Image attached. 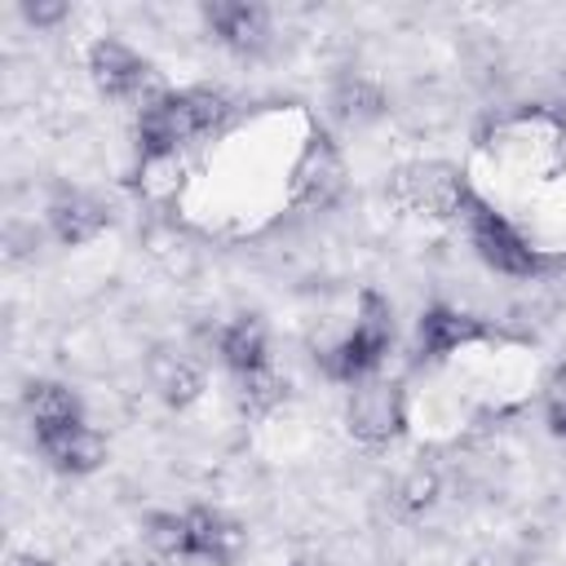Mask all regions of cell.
I'll list each match as a JSON object with an SVG mask.
<instances>
[{
	"mask_svg": "<svg viewBox=\"0 0 566 566\" xmlns=\"http://www.w3.org/2000/svg\"><path fill=\"white\" fill-rule=\"evenodd\" d=\"M230 102L217 88H164L155 102L137 106V150L142 159H177L186 142L208 137L226 119Z\"/></svg>",
	"mask_w": 566,
	"mask_h": 566,
	"instance_id": "cell-1",
	"label": "cell"
},
{
	"mask_svg": "<svg viewBox=\"0 0 566 566\" xmlns=\"http://www.w3.org/2000/svg\"><path fill=\"white\" fill-rule=\"evenodd\" d=\"M389 345H394V310H389V301H385L380 292L367 287V292L358 296L354 327H349L336 345L318 349V363H323V371H327L332 380L358 385L363 376H376V367L385 363Z\"/></svg>",
	"mask_w": 566,
	"mask_h": 566,
	"instance_id": "cell-2",
	"label": "cell"
},
{
	"mask_svg": "<svg viewBox=\"0 0 566 566\" xmlns=\"http://www.w3.org/2000/svg\"><path fill=\"white\" fill-rule=\"evenodd\" d=\"M464 226H469V243H473L478 261H482L491 274H500V279H539V274L548 270V256H539V252L522 239V230H517L509 217H500L491 203L469 199Z\"/></svg>",
	"mask_w": 566,
	"mask_h": 566,
	"instance_id": "cell-3",
	"label": "cell"
},
{
	"mask_svg": "<svg viewBox=\"0 0 566 566\" xmlns=\"http://www.w3.org/2000/svg\"><path fill=\"white\" fill-rule=\"evenodd\" d=\"M389 199L416 217H464L473 190L460 168L442 159H416L389 177Z\"/></svg>",
	"mask_w": 566,
	"mask_h": 566,
	"instance_id": "cell-4",
	"label": "cell"
},
{
	"mask_svg": "<svg viewBox=\"0 0 566 566\" xmlns=\"http://www.w3.org/2000/svg\"><path fill=\"white\" fill-rule=\"evenodd\" d=\"M88 80L111 102H142L146 106V102H155L164 93L159 80H155V66L133 44H124L115 35L93 40V49H88Z\"/></svg>",
	"mask_w": 566,
	"mask_h": 566,
	"instance_id": "cell-5",
	"label": "cell"
},
{
	"mask_svg": "<svg viewBox=\"0 0 566 566\" xmlns=\"http://www.w3.org/2000/svg\"><path fill=\"white\" fill-rule=\"evenodd\" d=\"M340 190H345V159L323 128H310V137L287 172V199L301 212H323L340 199Z\"/></svg>",
	"mask_w": 566,
	"mask_h": 566,
	"instance_id": "cell-6",
	"label": "cell"
},
{
	"mask_svg": "<svg viewBox=\"0 0 566 566\" xmlns=\"http://www.w3.org/2000/svg\"><path fill=\"white\" fill-rule=\"evenodd\" d=\"M345 424L363 447H389L407 429V398L402 385L389 376H363L349 394Z\"/></svg>",
	"mask_w": 566,
	"mask_h": 566,
	"instance_id": "cell-7",
	"label": "cell"
},
{
	"mask_svg": "<svg viewBox=\"0 0 566 566\" xmlns=\"http://www.w3.org/2000/svg\"><path fill=\"white\" fill-rule=\"evenodd\" d=\"M482 336H486V323L478 314H464L460 305H429L416 323V354L420 363H433L464 345H478Z\"/></svg>",
	"mask_w": 566,
	"mask_h": 566,
	"instance_id": "cell-8",
	"label": "cell"
},
{
	"mask_svg": "<svg viewBox=\"0 0 566 566\" xmlns=\"http://www.w3.org/2000/svg\"><path fill=\"white\" fill-rule=\"evenodd\" d=\"M35 447H40V455H44L57 473H71V478H84V473L102 469V460H106V438H102V429L88 424V420H75V424L35 433Z\"/></svg>",
	"mask_w": 566,
	"mask_h": 566,
	"instance_id": "cell-9",
	"label": "cell"
},
{
	"mask_svg": "<svg viewBox=\"0 0 566 566\" xmlns=\"http://www.w3.org/2000/svg\"><path fill=\"white\" fill-rule=\"evenodd\" d=\"M208 31L234 49V53H261L270 44V13L261 4H243V0H212L203 9Z\"/></svg>",
	"mask_w": 566,
	"mask_h": 566,
	"instance_id": "cell-10",
	"label": "cell"
},
{
	"mask_svg": "<svg viewBox=\"0 0 566 566\" xmlns=\"http://www.w3.org/2000/svg\"><path fill=\"white\" fill-rule=\"evenodd\" d=\"M186 535H190V562H208V566H230L243 548L239 522H230L221 509H190Z\"/></svg>",
	"mask_w": 566,
	"mask_h": 566,
	"instance_id": "cell-11",
	"label": "cell"
},
{
	"mask_svg": "<svg viewBox=\"0 0 566 566\" xmlns=\"http://www.w3.org/2000/svg\"><path fill=\"white\" fill-rule=\"evenodd\" d=\"M44 217H49L53 239L66 243V248H80V243L97 239V234L106 230V221H111V212H106L93 195H84V190H62V195L49 203Z\"/></svg>",
	"mask_w": 566,
	"mask_h": 566,
	"instance_id": "cell-12",
	"label": "cell"
},
{
	"mask_svg": "<svg viewBox=\"0 0 566 566\" xmlns=\"http://www.w3.org/2000/svg\"><path fill=\"white\" fill-rule=\"evenodd\" d=\"M22 407H27L31 433H49V429H62V424L84 420L80 394L66 389V385H57V380H31L27 394H22Z\"/></svg>",
	"mask_w": 566,
	"mask_h": 566,
	"instance_id": "cell-13",
	"label": "cell"
},
{
	"mask_svg": "<svg viewBox=\"0 0 566 566\" xmlns=\"http://www.w3.org/2000/svg\"><path fill=\"white\" fill-rule=\"evenodd\" d=\"M217 354H221V363H226L234 376H248V371L270 367V358H265V327H261L252 314L230 318V323L217 332Z\"/></svg>",
	"mask_w": 566,
	"mask_h": 566,
	"instance_id": "cell-14",
	"label": "cell"
},
{
	"mask_svg": "<svg viewBox=\"0 0 566 566\" xmlns=\"http://www.w3.org/2000/svg\"><path fill=\"white\" fill-rule=\"evenodd\" d=\"M142 553L155 566H177L190 562V535H186V513H155L142 531Z\"/></svg>",
	"mask_w": 566,
	"mask_h": 566,
	"instance_id": "cell-15",
	"label": "cell"
},
{
	"mask_svg": "<svg viewBox=\"0 0 566 566\" xmlns=\"http://www.w3.org/2000/svg\"><path fill=\"white\" fill-rule=\"evenodd\" d=\"M150 380H155V389H159V398H164L168 407H190V402L199 398V389H203L199 367L186 363L181 354H159V358H150Z\"/></svg>",
	"mask_w": 566,
	"mask_h": 566,
	"instance_id": "cell-16",
	"label": "cell"
},
{
	"mask_svg": "<svg viewBox=\"0 0 566 566\" xmlns=\"http://www.w3.org/2000/svg\"><path fill=\"white\" fill-rule=\"evenodd\" d=\"M234 380H239L234 402H239L243 416H265V411H274V407L283 402V394H287V380H283L274 367H261V371H248V376H234Z\"/></svg>",
	"mask_w": 566,
	"mask_h": 566,
	"instance_id": "cell-17",
	"label": "cell"
},
{
	"mask_svg": "<svg viewBox=\"0 0 566 566\" xmlns=\"http://www.w3.org/2000/svg\"><path fill=\"white\" fill-rule=\"evenodd\" d=\"M332 106H336V115H340V119L363 124V119L380 115V93H376L367 80H345V84L332 93Z\"/></svg>",
	"mask_w": 566,
	"mask_h": 566,
	"instance_id": "cell-18",
	"label": "cell"
},
{
	"mask_svg": "<svg viewBox=\"0 0 566 566\" xmlns=\"http://www.w3.org/2000/svg\"><path fill=\"white\" fill-rule=\"evenodd\" d=\"M544 420L557 438H566V367H557L544 385Z\"/></svg>",
	"mask_w": 566,
	"mask_h": 566,
	"instance_id": "cell-19",
	"label": "cell"
},
{
	"mask_svg": "<svg viewBox=\"0 0 566 566\" xmlns=\"http://www.w3.org/2000/svg\"><path fill=\"white\" fill-rule=\"evenodd\" d=\"M22 18L40 31V27H53V22H62L66 18V4H22Z\"/></svg>",
	"mask_w": 566,
	"mask_h": 566,
	"instance_id": "cell-20",
	"label": "cell"
},
{
	"mask_svg": "<svg viewBox=\"0 0 566 566\" xmlns=\"http://www.w3.org/2000/svg\"><path fill=\"white\" fill-rule=\"evenodd\" d=\"M9 566H53V562L49 557H35V553H13Z\"/></svg>",
	"mask_w": 566,
	"mask_h": 566,
	"instance_id": "cell-21",
	"label": "cell"
},
{
	"mask_svg": "<svg viewBox=\"0 0 566 566\" xmlns=\"http://www.w3.org/2000/svg\"><path fill=\"white\" fill-rule=\"evenodd\" d=\"M102 566H106V562H102Z\"/></svg>",
	"mask_w": 566,
	"mask_h": 566,
	"instance_id": "cell-22",
	"label": "cell"
}]
</instances>
